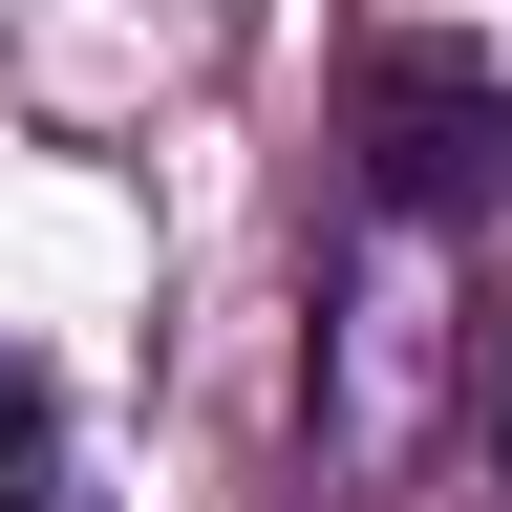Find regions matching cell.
I'll list each match as a JSON object with an SVG mask.
<instances>
[{
  "mask_svg": "<svg viewBox=\"0 0 512 512\" xmlns=\"http://www.w3.org/2000/svg\"><path fill=\"white\" fill-rule=\"evenodd\" d=\"M0 512H107V470H86V427H64L43 363H0Z\"/></svg>",
  "mask_w": 512,
  "mask_h": 512,
  "instance_id": "cell-2",
  "label": "cell"
},
{
  "mask_svg": "<svg viewBox=\"0 0 512 512\" xmlns=\"http://www.w3.org/2000/svg\"><path fill=\"white\" fill-rule=\"evenodd\" d=\"M342 128H363V214L384 235H470L491 192H512V86H491V43H363V86H342Z\"/></svg>",
  "mask_w": 512,
  "mask_h": 512,
  "instance_id": "cell-1",
  "label": "cell"
},
{
  "mask_svg": "<svg viewBox=\"0 0 512 512\" xmlns=\"http://www.w3.org/2000/svg\"><path fill=\"white\" fill-rule=\"evenodd\" d=\"M470 406H491V470H512V320H491V342H470Z\"/></svg>",
  "mask_w": 512,
  "mask_h": 512,
  "instance_id": "cell-3",
  "label": "cell"
}]
</instances>
